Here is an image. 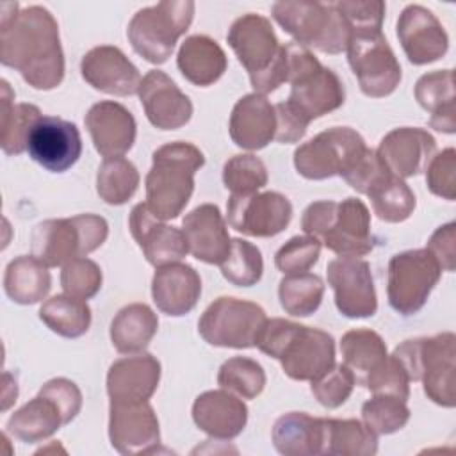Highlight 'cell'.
<instances>
[{
	"label": "cell",
	"instance_id": "6da1fadb",
	"mask_svg": "<svg viewBox=\"0 0 456 456\" xmlns=\"http://www.w3.org/2000/svg\"><path fill=\"white\" fill-rule=\"evenodd\" d=\"M0 61L34 89L50 91L62 82L64 53L59 27L46 7L20 9L16 2L2 4Z\"/></svg>",
	"mask_w": 456,
	"mask_h": 456
},
{
	"label": "cell",
	"instance_id": "7a4b0ae2",
	"mask_svg": "<svg viewBox=\"0 0 456 456\" xmlns=\"http://www.w3.org/2000/svg\"><path fill=\"white\" fill-rule=\"evenodd\" d=\"M255 346L276 358L296 381H312L335 365V340L330 333L281 317L264 322Z\"/></svg>",
	"mask_w": 456,
	"mask_h": 456
},
{
	"label": "cell",
	"instance_id": "3957f363",
	"mask_svg": "<svg viewBox=\"0 0 456 456\" xmlns=\"http://www.w3.org/2000/svg\"><path fill=\"white\" fill-rule=\"evenodd\" d=\"M203 164L205 155L191 142L175 141L157 148L144 182L150 212L162 221L178 217L192 196L194 175Z\"/></svg>",
	"mask_w": 456,
	"mask_h": 456
},
{
	"label": "cell",
	"instance_id": "277c9868",
	"mask_svg": "<svg viewBox=\"0 0 456 456\" xmlns=\"http://www.w3.org/2000/svg\"><path fill=\"white\" fill-rule=\"evenodd\" d=\"M301 228L338 256L358 258L374 248L370 214L358 198H346L340 203L331 200L310 203L303 212Z\"/></svg>",
	"mask_w": 456,
	"mask_h": 456
},
{
	"label": "cell",
	"instance_id": "5b68a950",
	"mask_svg": "<svg viewBox=\"0 0 456 456\" xmlns=\"http://www.w3.org/2000/svg\"><path fill=\"white\" fill-rule=\"evenodd\" d=\"M454 344V333L444 331L404 340L392 353L406 369L410 381H422L424 394L444 408H454L456 404Z\"/></svg>",
	"mask_w": 456,
	"mask_h": 456
},
{
	"label": "cell",
	"instance_id": "8992f818",
	"mask_svg": "<svg viewBox=\"0 0 456 456\" xmlns=\"http://www.w3.org/2000/svg\"><path fill=\"white\" fill-rule=\"evenodd\" d=\"M287 57V82L290 84L289 103L296 107L308 121L337 110L346 91L338 75L324 68L310 48L290 41L283 45Z\"/></svg>",
	"mask_w": 456,
	"mask_h": 456
},
{
	"label": "cell",
	"instance_id": "52a82bcc",
	"mask_svg": "<svg viewBox=\"0 0 456 456\" xmlns=\"http://www.w3.org/2000/svg\"><path fill=\"white\" fill-rule=\"evenodd\" d=\"M271 12L278 25L306 48L340 53L351 39V28L333 4L281 0L273 4Z\"/></svg>",
	"mask_w": 456,
	"mask_h": 456
},
{
	"label": "cell",
	"instance_id": "ba28073f",
	"mask_svg": "<svg viewBox=\"0 0 456 456\" xmlns=\"http://www.w3.org/2000/svg\"><path fill=\"white\" fill-rule=\"evenodd\" d=\"M109 235V224L102 216L78 214L66 219H46L32 235V255L46 267L66 265L98 249Z\"/></svg>",
	"mask_w": 456,
	"mask_h": 456
},
{
	"label": "cell",
	"instance_id": "9c48e42d",
	"mask_svg": "<svg viewBox=\"0 0 456 456\" xmlns=\"http://www.w3.org/2000/svg\"><path fill=\"white\" fill-rule=\"evenodd\" d=\"M194 16L191 0H162L139 9L126 28L132 48L151 64H164Z\"/></svg>",
	"mask_w": 456,
	"mask_h": 456
},
{
	"label": "cell",
	"instance_id": "30bf717a",
	"mask_svg": "<svg viewBox=\"0 0 456 456\" xmlns=\"http://www.w3.org/2000/svg\"><path fill=\"white\" fill-rule=\"evenodd\" d=\"M267 315L253 301L223 296L207 306L198 321V331L205 342L216 347H255L256 337Z\"/></svg>",
	"mask_w": 456,
	"mask_h": 456
},
{
	"label": "cell",
	"instance_id": "8fae6325",
	"mask_svg": "<svg viewBox=\"0 0 456 456\" xmlns=\"http://www.w3.org/2000/svg\"><path fill=\"white\" fill-rule=\"evenodd\" d=\"M363 137L349 126L328 128L294 151L297 173L308 180L342 176L365 153Z\"/></svg>",
	"mask_w": 456,
	"mask_h": 456
},
{
	"label": "cell",
	"instance_id": "7c38bea8",
	"mask_svg": "<svg viewBox=\"0 0 456 456\" xmlns=\"http://www.w3.org/2000/svg\"><path fill=\"white\" fill-rule=\"evenodd\" d=\"M440 274V264L426 248L395 253L388 262L387 278L390 306L401 315L417 314L426 305Z\"/></svg>",
	"mask_w": 456,
	"mask_h": 456
},
{
	"label": "cell",
	"instance_id": "4fadbf2b",
	"mask_svg": "<svg viewBox=\"0 0 456 456\" xmlns=\"http://www.w3.org/2000/svg\"><path fill=\"white\" fill-rule=\"evenodd\" d=\"M347 62L365 96L392 94L401 82V64L381 32L353 34L347 43Z\"/></svg>",
	"mask_w": 456,
	"mask_h": 456
},
{
	"label": "cell",
	"instance_id": "5bb4252c",
	"mask_svg": "<svg viewBox=\"0 0 456 456\" xmlns=\"http://www.w3.org/2000/svg\"><path fill=\"white\" fill-rule=\"evenodd\" d=\"M228 224L249 237H274L292 219V205L287 196L265 191L253 194H232L226 203Z\"/></svg>",
	"mask_w": 456,
	"mask_h": 456
},
{
	"label": "cell",
	"instance_id": "9a60e30c",
	"mask_svg": "<svg viewBox=\"0 0 456 456\" xmlns=\"http://www.w3.org/2000/svg\"><path fill=\"white\" fill-rule=\"evenodd\" d=\"M328 283L335 292L338 312L349 319L372 317L378 310V297L370 265L360 258L340 256L326 267Z\"/></svg>",
	"mask_w": 456,
	"mask_h": 456
},
{
	"label": "cell",
	"instance_id": "2e32d148",
	"mask_svg": "<svg viewBox=\"0 0 456 456\" xmlns=\"http://www.w3.org/2000/svg\"><path fill=\"white\" fill-rule=\"evenodd\" d=\"M27 151L45 169L64 173L78 160L82 137L75 123L55 116H43L28 135Z\"/></svg>",
	"mask_w": 456,
	"mask_h": 456
},
{
	"label": "cell",
	"instance_id": "e0dca14e",
	"mask_svg": "<svg viewBox=\"0 0 456 456\" xmlns=\"http://www.w3.org/2000/svg\"><path fill=\"white\" fill-rule=\"evenodd\" d=\"M109 438L119 454L153 452L160 444L159 419L148 401L110 403Z\"/></svg>",
	"mask_w": 456,
	"mask_h": 456
},
{
	"label": "cell",
	"instance_id": "ac0fdd59",
	"mask_svg": "<svg viewBox=\"0 0 456 456\" xmlns=\"http://www.w3.org/2000/svg\"><path fill=\"white\" fill-rule=\"evenodd\" d=\"M397 39L415 66L442 59L449 48V36L440 20L424 5H406L397 20Z\"/></svg>",
	"mask_w": 456,
	"mask_h": 456
},
{
	"label": "cell",
	"instance_id": "d6986e66",
	"mask_svg": "<svg viewBox=\"0 0 456 456\" xmlns=\"http://www.w3.org/2000/svg\"><path fill=\"white\" fill-rule=\"evenodd\" d=\"M226 41L249 73V78L265 71L281 48L271 21L255 12L237 18L226 34Z\"/></svg>",
	"mask_w": 456,
	"mask_h": 456
},
{
	"label": "cell",
	"instance_id": "ffe728a7",
	"mask_svg": "<svg viewBox=\"0 0 456 456\" xmlns=\"http://www.w3.org/2000/svg\"><path fill=\"white\" fill-rule=\"evenodd\" d=\"M82 78L96 91L130 96L139 91L141 73L128 61V57L110 45H100L91 48L80 61Z\"/></svg>",
	"mask_w": 456,
	"mask_h": 456
},
{
	"label": "cell",
	"instance_id": "44dd1931",
	"mask_svg": "<svg viewBox=\"0 0 456 456\" xmlns=\"http://www.w3.org/2000/svg\"><path fill=\"white\" fill-rule=\"evenodd\" d=\"M137 93L144 114L155 128L176 130L189 123L192 103L164 71H148L141 80Z\"/></svg>",
	"mask_w": 456,
	"mask_h": 456
},
{
	"label": "cell",
	"instance_id": "7402d4cb",
	"mask_svg": "<svg viewBox=\"0 0 456 456\" xmlns=\"http://www.w3.org/2000/svg\"><path fill=\"white\" fill-rule=\"evenodd\" d=\"M128 224L142 255L155 267L180 262L189 253L183 232L155 217L146 203H137L132 208Z\"/></svg>",
	"mask_w": 456,
	"mask_h": 456
},
{
	"label": "cell",
	"instance_id": "603a6c76",
	"mask_svg": "<svg viewBox=\"0 0 456 456\" xmlns=\"http://www.w3.org/2000/svg\"><path fill=\"white\" fill-rule=\"evenodd\" d=\"M385 167L397 178H410L426 169L436 153L435 137L417 126H401L390 130L376 150Z\"/></svg>",
	"mask_w": 456,
	"mask_h": 456
},
{
	"label": "cell",
	"instance_id": "cb8c5ba5",
	"mask_svg": "<svg viewBox=\"0 0 456 456\" xmlns=\"http://www.w3.org/2000/svg\"><path fill=\"white\" fill-rule=\"evenodd\" d=\"M84 123L96 151L105 159L125 155L135 142V118L118 102L105 100L91 105Z\"/></svg>",
	"mask_w": 456,
	"mask_h": 456
},
{
	"label": "cell",
	"instance_id": "d4e9b609",
	"mask_svg": "<svg viewBox=\"0 0 456 456\" xmlns=\"http://www.w3.org/2000/svg\"><path fill=\"white\" fill-rule=\"evenodd\" d=\"M182 232L192 256L205 264L221 265L230 253L232 239L224 217L214 203L192 208L182 221Z\"/></svg>",
	"mask_w": 456,
	"mask_h": 456
},
{
	"label": "cell",
	"instance_id": "484cf974",
	"mask_svg": "<svg viewBox=\"0 0 456 456\" xmlns=\"http://www.w3.org/2000/svg\"><path fill=\"white\" fill-rule=\"evenodd\" d=\"M160 381V363L150 353H139L116 360L107 372V394L110 403L148 401Z\"/></svg>",
	"mask_w": 456,
	"mask_h": 456
},
{
	"label": "cell",
	"instance_id": "4316f807",
	"mask_svg": "<svg viewBox=\"0 0 456 456\" xmlns=\"http://www.w3.org/2000/svg\"><path fill=\"white\" fill-rule=\"evenodd\" d=\"M192 420L208 436L230 440L246 428L248 406L226 388L208 390L194 399Z\"/></svg>",
	"mask_w": 456,
	"mask_h": 456
},
{
	"label": "cell",
	"instance_id": "83f0119b",
	"mask_svg": "<svg viewBox=\"0 0 456 456\" xmlns=\"http://www.w3.org/2000/svg\"><path fill=\"white\" fill-rule=\"evenodd\" d=\"M151 296L162 314L185 315L201 296V278L194 267L180 262L157 267L151 280Z\"/></svg>",
	"mask_w": 456,
	"mask_h": 456
},
{
	"label": "cell",
	"instance_id": "f1b7e54d",
	"mask_svg": "<svg viewBox=\"0 0 456 456\" xmlns=\"http://www.w3.org/2000/svg\"><path fill=\"white\" fill-rule=\"evenodd\" d=\"M230 137L244 150H262L276 134V114L274 105L258 93L242 96L230 114Z\"/></svg>",
	"mask_w": 456,
	"mask_h": 456
},
{
	"label": "cell",
	"instance_id": "f546056e",
	"mask_svg": "<svg viewBox=\"0 0 456 456\" xmlns=\"http://www.w3.org/2000/svg\"><path fill=\"white\" fill-rule=\"evenodd\" d=\"M273 444L283 456H317L324 445V419L305 411H289L273 426Z\"/></svg>",
	"mask_w": 456,
	"mask_h": 456
},
{
	"label": "cell",
	"instance_id": "4dcf8cb0",
	"mask_svg": "<svg viewBox=\"0 0 456 456\" xmlns=\"http://www.w3.org/2000/svg\"><path fill=\"white\" fill-rule=\"evenodd\" d=\"M180 73L194 86L207 87L217 82L228 68V59L219 43L208 36H189L176 55Z\"/></svg>",
	"mask_w": 456,
	"mask_h": 456
},
{
	"label": "cell",
	"instance_id": "1f68e13d",
	"mask_svg": "<svg viewBox=\"0 0 456 456\" xmlns=\"http://www.w3.org/2000/svg\"><path fill=\"white\" fill-rule=\"evenodd\" d=\"M415 98L422 109L431 112V128L444 134L456 132L452 69H438L422 75L415 84Z\"/></svg>",
	"mask_w": 456,
	"mask_h": 456
},
{
	"label": "cell",
	"instance_id": "d6a6232c",
	"mask_svg": "<svg viewBox=\"0 0 456 456\" xmlns=\"http://www.w3.org/2000/svg\"><path fill=\"white\" fill-rule=\"evenodd\" d=\"M61 426H64L61 408L53 399L39 392L5 422L7 433L25 444H36L50 438Z\"/></svg>",
	"mask_w": 456,
	"mask_h": 456
},
{
	"label": "cell",
	"instance_id": "836d02e7",
	"mask_svg": "<svg viewBox=\"0 0 456 456\" xmlns=\"http://www.w3.org/2000/svg\"><path fill=\"white\" fill-rule=\"evenodd\" d=\"M50 289V271L34 255H21L7 264L4 290L11 301L18 305H34L43 301Z\"/></svg>",
	"mask_w": 456,
	"mask_h": 456
},
{
	"label": "cell",
	"instance_id": "e575fe53",
	"mask_svg": "<svg viewBox=\"0 0 456 456\" xmlns=\"http://www.w3.org/2000/svg\"><path fill=\"white\" fill-rule=\"evenodd\" d=\"M157 328V314L144 303H132L114 315L110 322V340L119 353H141L155 337Z\"/></svg>",
	"mask_w": 456,
	"mask_h": 456
},
{
	"label": "cell",
	"instance_id": "d590c367",
	"mask_svg": "<svg viewBox=\"0 0 456 456\" xmlns=\"http://www.w3.org/2000/svg\"><path fill=\"white\" fill-rule=\"evenodd\" d=\"M2 86V114H0V146L5 155H20L27 150L28 135L34 125L43 118L39 107L32 103H12V91L7 80Z\"/></svg>",
	"mask_w": 456,
	"mask_h": 456
},
{
	"label": "cell",
	"instance_id": "8d00e7d4",
	"mask_svg": "<svg viewBox=\"0 0 456 456\" xmlns=\"http://www.w3.org/2000/svg\"><path fill=\"white\" fill-rule=\"evenodd\" d=\"M378 452V435L356 419H324L326 456H372Z\"/></svg>",
	"mask_w": 456,
	"mask_h": 456
},
{
	"label": "cell",
	"instance_id": "74e56055",
	"mask_svg": "<svg viewBox=\"0 0 456 456\" xmlns=\"http://www.w3.org/2000/svg\"><path fill=\"white\" fill-rule=\"evenodd\" d=\"M39 319L53 333L66 338H77L87 333L91 326V308L84 299L57 294L41 305Z\"/></svg>",
	"mask_w": 456,
	"mask_h": 456
},
{
	"label": "cell",
	"instance_id": "f35d334b",
	"mask_svg": "<svg viewBox=\"0 0 456 456\" xmlns=\"http://www.w3.org/2000/svg\"><path fill=\"white\" fill-rule=\"evenodd\" d=\"M340 351L344 363L354 372L356 383H362V379L388 356L381 335L365 328L346 331L340 340Z\"/></svg>",
	"mask_w": 456,
	"mask_h": 456
},
{
	"label": "cell",
	"instance_id": "ab89813d",
	"mask_svg": "<svg viewBox=\"0 0 456 456\" xmlns=\"http://www.w3.org/2000/svg\"><path fill=\"white\" fill-rule=\"evenodd\" d=\"M374 214L387 223H403L415 210V194L403 178L394 175L383 176L367 192Z\"/></svg>",
	"mask_w": 456,
	"mask_h": 456
},
{
	"label": "cell",
	"instance_id": "60d3db41",
	"mask_svg": "<svg viewBox=\"0 0 456 456\" xmlns=\"http://www.w3.org/2000/svg\"><path fill=\"white\" fill-rule=\"evenodd\" d=\"M324 283L317 274L297 273L280 280L278 297L281 308L294 317L312 315L322 301Z\"/></svg>",
	"mask_w": 456,
	"mask_h": 456
},
{
	"label": "cell",
	"instance_id": "b9f144b4",
	"mask_svg": "<svg viewBox=\"0 0 456 456\" xmlns=\"http://www.w3.org/2000/svg\"><path fill=\"white\" fill-rule=\"evenodd\" d=\"M139 187L135 166L123 157L105 159L96 173V192L107 205L126 203Z\"/></svg>",
	"mask_w": 456,
	"mask_h": 456
},
{
	"label": "cell",
	"instance_id": "7bdbcfd3",
	"mask_svg": "<svg viewBox=\"0 0 456 456\" xmlns=\"http://www.w3.org/2000/svg\"><path fill=\"white\" fill-rule=\"evenodd\" d=\"M217 383L244 399H255L265 387V372L256 360L233 356L219 367Z\"/></svg>",
	"mask_w": 456,
	"mask_h": 456
},
{
	"label": "cell",
	"instance_id": "ee69618b",
	"mask_svg": "<svg viewBox=\"0 0 456 456\" xmlns=\"http://www.w3.org/2000/svg\"><path fill=\"white\" fill-rule=\"evenodd\" d=\"M221 274L237 287H251L260 281L264 273V260L260 249L244 240V239H232L230 253L223 260Z\"/></svg>",
	"mask_w": 456,
	"mask_h": 456
},
{
	"label": "cell",
	"instance_id": "f6af8a7d",
	"mask_svg": "<svg viewBox=\"0 0 456 456\" xmlns=\"http://www.w3.org/2000/svg\"><path fill=\"white\" fill-rule=\"evenodd\" d=\"M362 419L376 435H392L406 426L410 408L406 401L395 395L374 394V397L363 403Z\"/></svg>",
	"mask_w": 456,
	"mask_h": 456
},
{
	"label": "cell",
	"instance_id": "bcb514c9",
	"mask_svg": "<svg viewBox=\"0 0 456 456\" xmlns=\"http://www.w3.org/2000/svg\"><path fill=\"white\" fill-rule=\"evenodd\" d=\"M223 183L232 194H253L265 187L267 167L251 153L233 155L224 162Z\"/></svg>",
	"mask_w": 456,
	"mask_h": 456
},
{
	"label": "cell",
	"instance_id": "7dc6e473",
	"mask_svg": "<svg viewBox=\"0 0 456 456\" xmlns=\"http://www.w3.org/2000/svg\"><path fill=\"white\" fill-rule=\"evenodd\" d=\"M354 383H356L354 372L346 363L344 365L335 363L324 374L312 379L310 390L314 397L319 401V404L333 410L342 406L349 399L354 388Z\"/></svg>",
	"mask_w": 456,
	"mask_h": 456
},
{
	"label": "cell",
	"instance_id": "c3c4849f",
	"mask_svg": "<svg viewBox=\"0 0 456 456\" xmlns=\"http://www.w3.org/2000/svg\"><path fill=\"white\" fill-rule=\"evenodd\" d=\"M103 281L102 269L96 262L89 258H75L62 265L61 271V287L64 294L78 297V299H91L96 296Z\"/></svg>",
	"mask_w": 456,
	"mask_h": 456
},
{
	"label": "cell",
	"instance_id": "681fc988",
	"mask_svg": "<svg viewBox=\"0 0 456 456\" xmlns=\"http://www.w3.org/2000/svg\"><path fill=\"white\" fill-rule=\"evenodd\" d=\"M360 385H363L372 394L395 395L403 401H408V397H410L408 372L394 354L387 356L376 369H372L362 379Z\"/></svg>",
	"mask_w": 456,
	"mask_h": 456
},
{
	"label": "cell",
	"instance_id": "f907efd6",
	"mask_svg": "<svg viewBox=\"0 0 456 456\" xmlns=\"http://www.w3.org/2000/svg\"><path fill=\"white\" fill-rule=\"evenodd\" d=\"M321 253V240L310 235H296L289 239L274 255V265L283 274L306 273Z\"/></svg>",
	"mask_w": 456,
	"mask_h": 456
},
{
	"label": "cell",
	"instance_id": "816d5d0a",
	"mask_svg": "<svg viewBox=\"0 0 456 456\" xmlns=\"http://www.w3.org/2000/svg\"><path fill=\"white\" fill-rule=\"evenodd\" d=\"M333 7L344 16L353 34L381 32L387 5L381 0H340L331 2Z\"/></svg>",
	"mask_w": 456,
	"mask_h": 456
},
{
	"label": "cell",
	"instance_id": "f5cc1de1",
	"mask_svg": "<svg viewBox=\"0 0 456 456\" xmlns=\"http://www.w3.org/2000/svg\"><path fill=\"white\" fill-rule=\"evenodd\" d=\"M456 150L445 148L435 153L426 166L428 189L447 201L456 198Z\"/></svg>",
	"mask_w": 456,
	"mask_h": 456
},
{
	"label": "cell",
	"instance_id": "db71d44e",
	"mask_svg": "<svg viewBox=\"0 0 456 456\" xmlns=\"http://www.w3.org/2000/svg\"><path fill=\"white\" fill-rule=\"evenodd\" d=\"M392 175L385 164L379 160L376 150L367 148L365 153L356 160V164L342 175V178L362 194H367L372 185H376L383 176Z\"/></svg>",
	"mask_w": 456,
	"mask_h": 456
},
{
	"label": "cell",
	"instance_id": "11a10c76",
	"mask_svg": "<svg viewBox=\"0 0 456 456\" xmlns=\"http://www.w3.org/2000/svg\"><path fill=\"white\" fill-rule=\"evenodd\" d=\"M39 394H43L57 403V406L61 408L64 424L71 422L82 408V392L78 390V387L73 381H69L66 378H53V379L46 381L39 388Z\"/></svg>",
	"mask_w": 456,
	"mask_h": 456
},
{
	"label": "cell",
	"instance_id": "9f6ffc18",
	"mask_svg": "<svg viewBox=\"0 0 456 456\" xmlns=\"http://www.w3.org/2000/svg\"><path fill=\"white\" fill-rule=\"evenodd\" d=\"M274 114H276L274 141L281 144H290V142H297L306 134L310 121L289 102L276 103Z\"/></svg>",
	"mask_w": 456,
	"mask_h": 456
},
{
	"label": "cell",
	"instance_id": "6f0895ef",
	"mask_svg": "<svg viewBox=\"0 0 456 456\" xmlns=\"http://www.w3.org/2000/svg\"><path fill=\"white\" fill-rule=\"evenodd\" d=\"M426 249L436 258L442 271L452 273L456 267V223L449 221L438 226L429 237Z\"/></svg>",
	"mask_w": 456,
	"mask_h": 456
}]
</instances>
